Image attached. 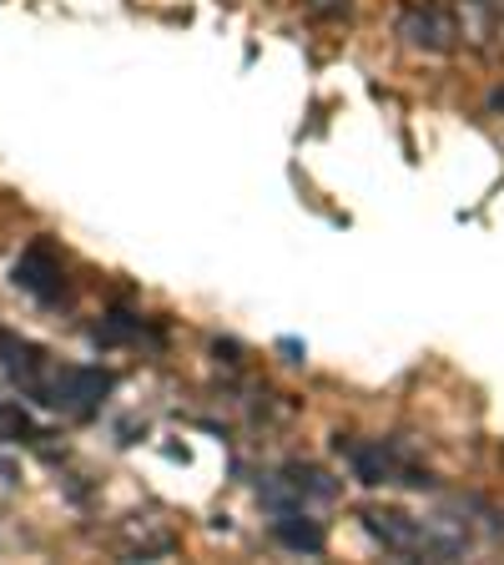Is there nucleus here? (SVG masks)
<instances>
[{
	"label": "nucleus",
	"mask_w": 504,
	"mask_h": 565,
	"mask_svg": "<svg viewBox=\"0 0 504 565\" xmlns=\"http://www.w3.org/2000/svg\"><path fill=\"white\" fill-rule=\"evenodd\" d=\"M0 369H6V379L21 388L25 399L61 414V419H92L111 399V388H117L111 369L61 364L46 343L25 339V333L6 329V323H0Z\"/></svg>",
	"instance_id": "nucleus-1"
},
{
	"label": "nucleus",
	"mask_w": 504,
	"mask_h": 565,
	"mask_svg": "<svg viewBox=\"0 0 504 565\" xmlns=\"http://www.w3.org/2000/svg\"><path fill=\"white\" fill-rule=\"evenodd\" d=\"M399 35H404V41H409L414 51H429V56H444V51H454L459 21L444 11V6H435V0H423V6H409V11L399 15Z\"/></svg>",
	"instance_id": "nucleus-6"
},
{
	"label": "nucleus",
	"mask_w": 504,
	"mask_h": 565,
	"mask_svg": "<svg viewBox=\"0 0 504 565\" xmlns=\"http://www.w3.org/2000/svg\"><path fill=\"white\" fill-rule=\"evenodd\" d=\"M6 484H15V470L6 465V459H0V490H6Z\"/></svg>",
	"instance_id": "nucleus-10"
},
{
	"label": "nucleus",
	"mask_w": 504,
	"mask_h": 565,
	"mask_svg": "<svg viewBox=\"0 0 504 565\" xmlns=\"http://www.w3.org/2000/svg\"><path fill=\"white\" fill-rule=\"evenodd\" d=\"M272 541L298 555H323L329 535H323V525H318L308 510H278V515H272Z\"/></svg>",
	"instance_id": "nucleus-7"
},
{
	"label": "nucleus",
	"mask_w": 504,
	"mask_h": 565,
	"mask_svg": "<svg viewBox=\"0 0 504 565\" xmlns=\"http://www.w3.org/2000/svg\"><path fill=\"white\" fill-rule=\"evenodd\" d=\"M339 455L348 459L353 480L364 484H404V490H435V475L414 465L399 439H333Z\"/></svg>",
	"instance_id": "nucleus-3"
},
{
	"label": "nucleus",
	"mask_w": 504,
	"mask_h": 565,
	"mask_svg": "<svg viewBox=\"0 0 504 565\" xmlns=\"http://www.w3.org/2000/svg\"><path fill=\"white\" fill-rule=\"evenodd\" d=\"M258 500L278 515V510H313V505H329L339 500V480L329 470H318L308 459H288L278 470H268L258 480Z\"/></svg>",
	"instance_id": "nucleus-4"
},
{
	"label": "nucleus",
	"mask_w": 504,
	"mask_h": 565,
	"mask_svg": "<svg viewBox=\"0 0 504 565\" xmlns=\"http://www.w3.org/2000/svg\"><path fill=\"white\" fill-rule=\"evenodd\" d=\"M92 339L101 343V349H117V343H141L147 339V323H141L137 313H127V308H111V313L101 318L92 329Z\"/></svg>",
	"instance_id": "nucleus-9"
},
{
	"label": "nucleus",
	"mask_w": 504,
	"mask_h": 565,
	"mask_svg": "<svg viewBox=\"0 0 504 565\" xmlns=\"http://www.w3.org/2000/svg\"><path fill=\"white\" fill-rule=\"evenodd\" d=\"M11 282L21 288V294H31L41 308H61V303H71L66 263H61V253H56V243H51V237H35V243L25 247L21 258H15Z\"/></svg>",
	"instance_id": "nucleus-5"
},
{
	"label": "nucleus",
	"mask_w": 504,
	"mask_h": 565,
	"mask_svg": "<svg viewBox=\"0 0 504 565\" xmlns=\"http://www.w3.org/2000/svg\"><path fill=\"white\" fill-rule=\"evenodd\" d=\"M358 525L374 535L384 551L404 555V561H459L470 551V535L464 530H449L439 520H419L409 510H388V505H364L358 510Z\"/></svg>",
	"instance_id": "nucleus-2"
},
{
	"label": "nucleus",
	"mask_w": 504,
	"mask_h": 565,
	"mask_svg": "<svg viewBox=\"0 0 504 565\" xmlns=\"http://www.w3.org/2000/svg\"><path fill=\"white\" fill-rule=\"evenodd\" d=\"M46 439L51 429H41L21 399H0V445H46Z\"/></svg>",
	"instance_id": "nucleus-8"
}]
</instances>
